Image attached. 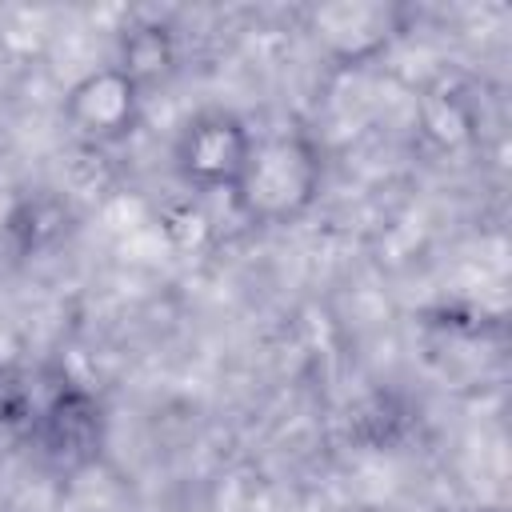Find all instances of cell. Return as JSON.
Returning a JSON list of instances; mask_svg holds the SVG:
<instances>
[{
    "mask_svg": "<svg viewBox=\"0 0 512 512\" xmlns=\"http://www.w3.org/2000/svg\"><path fill=\"white\" fill-rule=\"evenodd\" d=\"M308 184V168L304 156L292 144H268L260 156L248 160V188H252V204L264 208H280L292 192H300Z\"/></svg>",
    "mask_w": 512,
    "mask_h": 512,
    "instance_id": "6da1fadb",
    "label": "cell"
}]
</instances>
